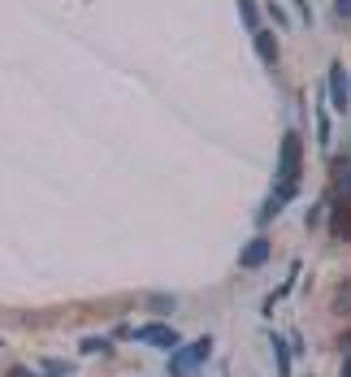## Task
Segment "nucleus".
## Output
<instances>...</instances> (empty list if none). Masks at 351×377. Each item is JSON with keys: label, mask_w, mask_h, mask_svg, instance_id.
Wrapping results in <instances>:
<instances>
[{"label": "nucleus", "mask_w": 351, "mask_h": 377, "mask_svg": "<svg viewBox=\"0 0 351 377\" xmlns=\"http://www.w3.org/2000/svg\"><path fill=\"white\" fill-rule=\"evenodd\" d=\"M208 356H213V338H195L191 347H178V356H173L169 373H173V377H191V373L204 364Z\"/></svg>", "instance_id": "1"}, {"label": "nucleus", "mask_w": 351, "mask_h": 377, "mask_svg": "<svg viewBox=\"0 0 351 377\" xmlns=\"http://www.w3.org/2000/svg\"><path fill=\"white\" fill-rule=\"evenodd\" d=\"M299 157H304V143H299L295 131H286V135H282V157H278L282 183H299Z\"/></svg>", "instance_id": "2"}, {"label": "nucleus", "mask_w": 351, "mask_h": 377, "mask_svg": "<svg viewBox=\"0 0 351 377\" xmlns=\"http://www.w3.org/2000/svg\"><path fill=\"white\" fill-rule=\"evenodd\" d=\"M330 105H334L338 113L351 109V87H347V70H343V65H330Z\"/></svg>", "instance_id": "3"}, {"label": "nucleus", "mask_w": 351, "mask_h": 377, "mask_svg": "<svg viewBox=\"0 0 351 377\" xmlns=\"http://www.w3.org/2000/svg\"><path fill=\"white\" fill-rule=\"evenodd\" d=\"M139 343H152V347L169 351V347H178V334H173L169 325H143V330H139Z\"/></svg>", "instance_id": "4"}, {"label": "nucleus", "mask_w": 351, "mask_h": 377, "mask_svg": "<svg viewBox=\"0 0 351 377\" xmlns=\"http://www.w3.org/2000/svg\"><path fill=\"white\" fill-rule=\"evenodd\" d=\"M330 234L351 243V209L347 204H334V217H330Z\"/></svg>", "instance_id": "5"}, {"label": "nucleus", "mask_w": 351, "mask_h": 377, "mask_svg": "<svg viewBox=\"0 0 351 377\" xmlns=\"http://www.w3.org/2000/svg\"><path fill=\"white\" fill-rule=\"evenodd\" d=\"M265 260H269V239H252V243L243 247V265H247V269H256V265H265Z\"/></svg>", "instance_id": "6"}, {"label": "nucleus", "mask_w": 351, "mask_h": 377, "mask_svg": "<svg viewBox=\"0 0 351 377\" xmlns=\"http://www.w3.org/2000/svg\"><path fill=\"white\" fill-rule=\"evenodd\" d=\"M256 53H260L265 65H273V61H278V35H273V31H256Z\"/></svg>", "instance_id": "7"}, {"label": "nucleus", "mask_w": 351, "mask_h": 377, "mask_svg": "<svg viewBox=\"0 0 351 377\" xmlns=\"http://www.w3.org/2000/svg\"><path fill=\"white\" fill-rule=\"evenodd\" d=\"M239 13H243V22H247V31L256 35V31H260V27H256V22H260V9H256V0H239Z\"/></svg>", "instance_id": "8"}, {"label": "nucleus", "mask_w": 351, "mask_h": 377, "mask_svg": "<svg viewBox=\"0 0 351 377\" xmlns=\"http://www.w3.org/2000/svg\"><path fill=\"white\" fill-rule=\"evenodd\" d=\"M273 343H278V347H273V351H278V373L291 377V347H286L282 338H273Z\"/></svg>", "instance_id": "9"}, {"label": "nucleus", "mask_w": 351, "mask_h": 377, "mask_svg": "<svg viewBox=\"0 0 351 377\" xmlns=\"http://www.w3.org/2000/svg\"><path fill=\"white\" fill-rule=\"evenodd\" d=\"M347 304H351V282H343V286H338V295H334V312H351Z\"/></svg>", "instance_id": "10"}, {"label": "nucleus", "mask_w": 351, "mask_h": 377, "mask_svg": "<svg viewBox=\"0 0 351 377\" xmlns=\"http://www.w3.org/2000/svg\"><path fill=\"white\" fill-rule=\"evenodd\" d=\"M269 18H273V22H282V31H286V9H282V5H269Z\"/></svg>", "instance_id": "11"}, {"label": "nucleus", "mask_w": 351, "mask_h": 377, "mask_svg": "<svg viewBox=\"0 0 351 377\" xmlns=\"http://www.w3.org/2000/svg\"><path fill=\"white\" fill-rule=\"evenodd\" d=\"M334 9H338V18H351V0H334Z\"/></svg>", "instance_id": "12"}, {"label": "nucleus", "mask_w": 351, "mask_h": 377, "mask_svg": "<svg viewBox=\"0 0 351 377\" xmlns=\"http://www.w3.org/2000/svg\"><path fill=\"white\" fill-rule=\"evenodd\" d=\"M9 377H35V373H27V369H13V373H9Z\"/></svg>", "instance_id": "13"}, {"label": "nucleus", "mask_w": 351, "mask_h": 377, "mask_svg": "<svg viewBox=\"0 0 351 377\" xmlns=\"http://www.w3.org/2000/svg\"><path fill=\"white\" fill-rule=\"evenodd\" d=\"M343 377H351V356H347V360H343Z\"/></svg>", "instance_id": "14"}, {"label": "nucleus", "mask_w": 351, "mask_h": 377, "mask_svg": "<svg viewBox=\"0 0 351 377\" xmlns=\"http://www.w3.org/2000/svg\"><path fill=\"white\" fill-rule=\"evenodd\" d=\"M343 343H347V347H351V330H347V334H343Z\"/></svg>", "instance_id": "15"}]
</instances>
